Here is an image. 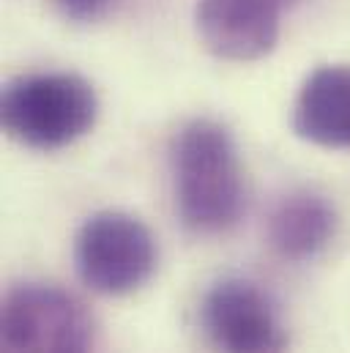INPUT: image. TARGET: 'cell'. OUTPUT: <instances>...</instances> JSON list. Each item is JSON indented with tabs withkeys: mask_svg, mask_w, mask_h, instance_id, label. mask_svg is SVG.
<instances>
[{
	"mask_svg": "<svg viewBox=\"0 0 350 353\" xmlns=\"http://www.w3.org/2000/svg\"><path fill=\"white\" fill-rule=\"evenodd\" d=\"M175 211L200 236L230 230L247 208V183L230 132L211 121H189L173 140Z\"/></svg>",
	"mask_w": 350,
	"mask_h": 353,
	"instance_id": "1",
	"label": "cell"
},
{
	"mask_svg": "<svg viewBox=\"0 0 350 353\" xmlns=\"http://www.w3.org/2000/svg\"><path fill=\"white\" fill-rule=\"evenodd\" d=\"M99 115L96 90L72 72L22 74L6 83L0 93V121L11 140L58 151L85 137Z\"/></svg>",
	"mask_w": 350,
	"mask_h": 353,
	"instance_id": "2",
	"label": "cell"
},
{
	"mask_svg": "<svg viewBox=\"0 0 350 353\" xmlns=\"http://www.w3.org/2000/svg\"><path fill=\"white\" fill-rule=\"evenodd\" d=\"M0 353H93L85 307L50 282L8 288L0 312Z\"/></svg>",
	"mask_w": 350,
	"mask_h": 353,
	"instance_id": "3",
	"label": "cell"
},
{
	"mask_svg": "<svg viewBox=\"0 0 350 353\" xmlns=\"http://www.w3.org/2000/svg\"><path fill=\"white\" fill-rule=\"evenodd\" d=\"M156 239L148 225L126 211H96L74 236L80 279L101 296H126L156 271Z\"/></svg>",
	"mask_w": 350,
	"mask_h": 353,
	"instance_id": "4",
	"label": "cell"
},
{
	"mask_svg": "<svg viewBox=\"0 0 350 353\" xmlns=\"http://www.w3.org/2000/svg\"><path fill=\"white\" fill-rule=\"evenodd\" d=\"M200 318L219 353L287 351V332L279 310L252 279L225 276L214 282L203 296Z\"/></svg>",
	"mask_w": 350,
	"mask_h": 353,
	"instance_id": "5",
	"label": "cell"
},
{
	"mask_svg": "<svg viewBox=\"0 0 350 353\" xmlns=\"http://www.w3.org/2000/svg\"><path fill=\"white\" fill-rule=\"evenodd\" d=\"M287 0H200L194 25L203 47L222 61H258L276 47Z\"/></svg>",
	"mask_w": 350,
	"mask_h": 353,
	"instance_id": "6",
	"label": "cell"
},
{
	"mask_svg": "<svg viewBox=\"0 0 350 353\" xmlns=\"http://www.w3.org/2000/svg\"><path fill=\"white\" fill-rule=\"evenodd\" d=\"M293 132L323 148H350V66L315 69L298 90Z\"/></svg>",
	"mask_w": 350,
	"mask_h": 353,
	"instance_id": "7",
	"label": "cell"
},
{
	"mask_svg": "<svg viewBox=\"0 0 350 353\" xmlns=\"http://www.w3.org/2000/svg\"><path fill=\"white\" fill-rule=\"evenodd\" d=\"M337 233L334 205L312 192L296 189L285 194L268 216V241L274 252L290 263H304L318 258Z\"/></svg>",
	"mask_w": 350,
	"mask_h": 353,
	"instance_id": "8",
	"label": "cell"
},
{
	"mask_svg": "<svg viewBox=\"0 0 350 353\" xmlns=\"http://www.w3.org/2000/svg\"><path fill=\"white\" fill-rule=\"evenodd\" d=\"M112 0H55V6L74 22H93L107 14Z\"/></svg>",
	"mask_w": 350,
	"mask_h": 353,
	"instance_id": "9",
	"label": "cell"
}]
</instances>
